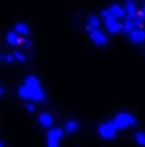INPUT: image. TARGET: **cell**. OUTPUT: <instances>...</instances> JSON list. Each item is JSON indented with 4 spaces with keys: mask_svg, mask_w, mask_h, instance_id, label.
<instances>
[{
    "mask_svg": "<svg viewBox=\"0 0 145 147\" xmlns=\"http://www.w3.org/2000/svg\"><path fill=\"white\" fill-rule=\"evenodd\" d=\"M17 94L21 99L24 101H33L36 105H43L46 103V94L43 91L41 80L38 79L36 75H28L24 79V84L17 89Z\"/></svg>",
    "mask_w": 145,
    "mask_h": 147,
    "instance_id": "obj_1",
    "label": "cell"
},
{
    "mask_svg": "<svg viewBox=\"0 0 145 147\" xmlns=\"http://www.w3.org/2000/svg\"><path fill=\"white\" fill-rule=\"evenodd\" d=\"M142 26H144V19H142V16L137 12V14H133V16H125V17H123V22H121V31L128 36L133 29L142 28Z\"/></svg>",
    "mask_w": 145,
    "mask_h": 147,
    "instance_id": "obj_2",
    "label": "cell"
},
{
    "mask_svg": "<svg viewBox=\"0 0 145 147\" xmlns=\"http://www.w3.org/2000/svg\"><path fill=\"white\" fill-rule=\"evenodd\" d=\"M113 123H114V127H116L118 130H125V128L135 127V125H137V118H135L132 113H128V111H121V113H118V115L113 118Z\"/></svg>",
    "mask_w": 145,
    "mask_h": 147,
    "instance_id": "obj_3",
    "label": "cell"
},
{
    "mask_svg": "<svg viewBox=\"0 0 145 147\" xmlns=\"http://www.w3.org/2000/svg\"><path fill=\"white\" fill-rule=\"evenodd\" d=\"M116 134H118V128L114 127L113 120L111 121H103V123L97 125V135L104 140H113L116 137Z\"/></svg>",
    "mask_w": 145,
    "mask_h": 147,
    "instance_id": "obj_4",
    "label": "cell"
},
{
    "mask_svg": "<svg viewBox=\"0 0 145 147\" xmlns=\"http://www.w3.org/2000/svg\"><path fill=\"white\" fill-rule=\"evenodd\" d=\"M63 128H58V127H51L48 128V134H46V147H60V140L63 139Z\"/></svg>",
    "mask_w": 145,
    "mask_h": 147,
    "instance_id": "obj_5",
    "label": "cell"
},
{
    "mask_svg": "<svg viewBox=\"0 0 145 147\" xmlns=\"http://www.w3.org/2000/svg\"><path fill=\"white\" fill-rule=\"evenodd\" d=\"M87 33H89V38H91V41L96 45V46H106L108 45V36L99 29V28H94V29H87Z\"/></svg>",
    "mask_w": 145,
    "mask_h": 147,
    "instance_id": "obj_6",
    "label": "cell"
},
{
    "mask_svg": "<svg viewBox=\"0 0 145 147\" xmlns=\"http://www.w3.org/2000/svg\"><path fill=\"white\" fill-rule=\"evenodd\" d=\"M104 26H106L109 34H118L121 31V19H116V17L109 16L108 19H104Z\"/></svg>",
    "mask_w": 145,
    "mask_h": 147,
    "instance_id": "obj_7",
    "label": "cell"
},
{
    "mask_svg": "<svg viewBox=\"0 0 145 147\" xmlns=\"http://www.w3.org/2000/svg\"><path fill=\"white\" fill-rule=\"evenodd\" d=\"M128 38H130V41L133 45H142V43H145V29L144 28H137L128 34Z\"/></svg>",
    "mask_w": 145,
    "mask_h": 147,
    "instance_id": "obj_8",
    "label": "cell"
},
{
    "mask_svg": "<svg viewBox=\"0 0 145 147\" xmlns=\"http://www.w3.org/2000/svg\"><path fill=\"white\" fill-rule=\"evenodd\" d=\"M38 121H39V125H41V127H44V128H51V127H53V121H55V118H53V115H51V113H48V111H43V113H39V116H38Z\"/></svg>",
    "mask_w": 145,
    "mask_h": 147,
    "instance_id": "obj_9",
    "label": "cell"
},
{
    "mask_svg": "<svg viewBox=\"0 0 145 147\" xmlns=\"http://www.w3.org/2000/svg\"><path fill=\"white\" fill-rule=\"evenodd\" d=\"M108 9H109V12H111V16H113V17H116V19H123V17L126 16L125 7H123V5H119V3H113V5H109Z\"/></svg>",
    "mask_w": 145,
    "mask_h": 147,
    "instance_id": "obj_10",
    "label": "cell"
},
{
    "mask_svg": "<svg viewBox=\"0 0 145 147\" xmlns=\"http://www.w3.org/2000/svg\"><path fill=\"white\" fill-rule=\"evenodd\" d=\"M5 41H7V45H10V46H19V45L22 43V36H19L15 31H9V33L5 34Z\"/></svg>",
    "mask_w": 145,
    "mask_h": 147,
    "instance_id": "obj_11",
    "label": "cell"
},
{
    "mask_svg": "<svg viewBox=\"0 0 145 147\" xmlns=\"http://www.w3.org/2000/svg\"><path fill=\"white\" fill-rule=\"evenodd\" d=\"M14 31H15L19 36L26 38L28 34H29V26H28L26 22H17V24L14 26Z\"/></svg>",
    "mask_w": 145,
    "mask_h": 147,
    "instance_id": "obj_12",
    "label": "cell"
},
{
    "mask_svg": "<svg viewBox=\"0 0 145 147\" xmlns=\"http://www.w3.org/2000/svg\"><path fill=\"white\" fill-rule=\"evenodd\" d=\"M79 127H80V125H79L77 120H67L63 130H65V134H75V132L79 130Z\"/></svg>",
    "mask_w": 145,
    "mask_h": 147,
    "instance_id": "obj_13",
    "label": "cell"
},
{
    "mask_svg": "<svg viewBox=\"0 0 145 147\" xmlns=\"http://www.w3.org/2000/svg\"><path fill=\"white\" fill-rule=\"evenodd\" d=\"M123 7H125V12H126V16H133V14H137V12H138V7H137L135 0H126Z\"/></svg>",
    "mask_w": 145,
    "mask_h": 147,
    "instance_id": "obj_14",
    "label": "cell"
},
{
    "mask_svg": "<svg viewBox=\"0 0 145 147\" xmlns=\"http://www.w3.org/2000/svg\"><path fill=\"white\" fill-rule=\"evenodd\" d=\"M101 26V19L97 16H89L87 17V29H94V28H99Z\"/></svg>",
    "mask_w": 145,
    "mask_h": 147,
    "instance_id": "obj_15",
    "label": "cell"
},
{
    "mask_svg": "<svg viewBox=\"0 0 145 147\" xmlns=\"http://www.w3.org/2000/svg\"><path fill=\"white\" fill-rule=\"evenodd\" d=\"M135 142L140 147H145V132H137L135 134Z\"/></svg>",
    "mask_w": 145,
    "mask_h": 147,
    "instance_id": "obj_16",
    "label": "cell"
},
{
    "mask_svg": "<svg viewBox=\"0 0 145 147\" xmlns=\"http://www.w3.org/2000/svg\"><path fill=\"white\" fill-rule=\"evenodd\" d=\"M14 60H15V62H22V63H24V62L28 60V57H26V53H24V51H14Z\"/></svg>",
    "mask_w": 145,
    "mask_h": 147,
    "instance_id": "obj_17",
    "label": "cell"
},
{
    "mask_svg": "<svg viewBox=\"0 0 145 147\" xmlns=\"http://www.w3.org/2000/svg\"><path fill=\"white\" fill-rule=\"evenodd\" d=\"M21 45H22L24 48H28V50H31V48H33V41H31V39H29L28 36L22 38V43H21Z\"/></svg>",
    "mask_w": 145,
    "mask_h": 147,
    "instance_id": "obj_18",
    "label": "cell"
},
{
    "mask_svg": "<svg viewBox=\"0 0 145 147\" xmlns=\"http://www.w3.org/2000/svg\"><path fill=\"white\" fill-rule=\"evenodd\" d=\"M26 111H29V113L36 111V103H33V101H28V103H26Z\"/></svg>",
    "mask_w": 145,
    "mask_h": 147,
    "instance_id": "obj_19",
    "label": "cell"
},
{
    "mask_svg": "<svg viewBox=\"0 0 145 147\" xmlns=\"http://www.w3.org/2000/svg\"><path fill=\"white\" fill-rule=\"evenodd\" d=\"M99 16H101V17H103V21H104V19H108L109 16H111V12H109V9H103Z\"/></svg>",
    "mask_w": 145,
    "mask_h": 147,
    "instance_id": "obj_20",
    "label": "cell"
},
{
    "mask_svg": "<svg viewBox=\"0 0 145 147\" xmlns=\"http://www.w3.org/2000/svg\"><path fill=\"white\" fill-rule=\"evenodd\" d=\"M5 63H12V62H15L14 60V53H9V55H5V60H3Z\"/></svg>",
    "mask_w": 145,
    "mask_h": 147,
    "instance_id": "obj_21",
    "label": "cell"
},
{
    "mask_svg": "<svg viewBox=\"0 0 145 147\" xmlns=\"http://www.w3.org/2000/svg\"><path fill=\"white\" fill-rule=\"evenodd\" d=\"M138 14L142 16V19H144V22H145V3L140 7V9H138Z\"/></svg>",
    "mask_w": 145,
    "mask_h": 147,
    "instance_id": "obj_22",
    "label": "cell"
},
{
    "mask_svg": "<svg viewBox=\"0 0 145 147\" xmlns=\"http://www.w3.org/2000/svg\"><path fill=\"white\" fill-rule=\"evenodd\" d=\"M3 60H5V55H2V53H0V62H3Z\"/></svg>",
    "mask_w": 145,
    "mask_h": 147,
    "instance_id": "obj_23",
    "label": "cell"
},
{
    "mask_svg": "<svg viewBox=\"0 0 145 147\" xmlns=\"http://www.w3.org/2000/svg\"><path fill=\"white\" fill-rule=\"evenodd\" d=\"M2 94H3V89H2V86H0V98H2Z\"/></svg>",
    "mask_w": 145,
    "mask_h": 147,
    "instance_id": "obj_24",
    "label": "cell"
},
{
    "mask_svg": "<svg viewBox=\"0 0 145 147\" xmlns=\"http://www.w3.org/2000/svg\"><path fill=\"white\" fill-rule=\"evenodd\" d=\"M0 147H3V144H2V142H0Z\"/></svg>",
    "mask_w": 145,
    "mask_h": 147,
    "instance_id": "obj_25",
    "label": "cell"
}]
</instances>
